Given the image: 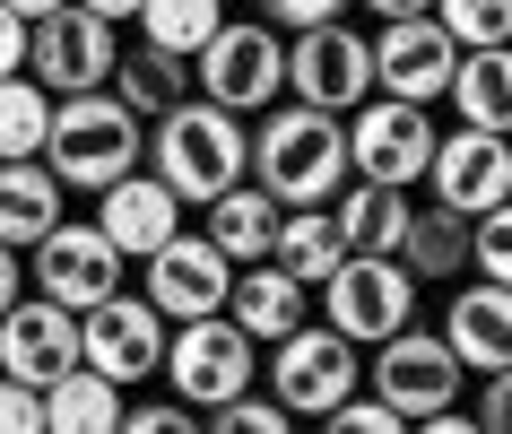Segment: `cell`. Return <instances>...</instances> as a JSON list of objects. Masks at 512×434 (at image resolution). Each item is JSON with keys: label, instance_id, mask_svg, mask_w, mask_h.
I'll list each match as a JSON object with an SVG mask.
<instances>
[{"label": "cell", "instance_id": "1", "mask_svg": "<svg viewBox=\"0 0 512 434\" xmlns=\"http://www.w3.org/2000/svg\"><path fill=\"white\" fill-rule=\"evenodd\" d=\"M148 174H157L183 209L217 200L226 183H243V174H252V131H243V113L209 105V96H183L174 113H157V122H148Z\"/></svg>", "mask_w": 512, "mask_h": 434}, {"label": "cell", "instance_id": "2", "mask_svg": "<svg viewBox=\"0 0 512 434\" xmlns=\"http://www.w3.org/2000/svg\"><path fill=\"white\" fill-rule=\"evenodd\" d=\"M261 131H252V183L287 200V209H313L330 191L348 183V122L322 105H296V96H278L270 113H252Z\"/></svg>", "mask_w": 512, "mask_h": 434}, {"label": "cell", "instance_id": "3", "mask_svg": "<svg viewBox=\"0 0 512 434\" xmlns=\"http://www.w3.org/2000/svg\"><path fill=\"white\" fill-rule=\"evenodd\" d=\"M148 157V122H139L113 87L87 96H53V131H44V165L61 174V191H105Z\"/></svg>", "mask_w": 512, "mask_h": 434}, {"label": "cell", "instance_id": "4", "mask_svg": "<svg viewBox=\"0 0 512 434\" xmlns=\"http://www.w3.org/2000/svg\"><path fill=\"white\" fill-rule=\"evenodd\" d=\"M191 87L226 113H270L287 96V35L270 18H217V35L191 53Z\"/></svg>", "mask_w": 512, "mask_h": 434}, {"label": "cell", "instance_id": "5", "mask_svg": "<svg viewBox=\"0 0 512 434\" xmlns=\"http://www.w3.org/2000/svg\"><path fill=\"white\" fill-rule=\"evenodd\" d=\"M165 382H174V400H191L209 417L217 400H235L261 382V339L235 322V313H191V322H165Z\"/></svg>", "mask_w": 512, "mask_h": 434}, {"label": "cell", "instance_id": "6", "mask_svg": "<svg viewBox=\"0 0 512 434\" xmlns=\"http://www.w3.org/2000/svg\"><path fill=\"white\" fill-rule=\"evenodd\" d=\"M365 382H374V400L400 408L408 426H426V417L460 408V382H469V365L452 356V339H443V330L400 322L391 339H374V365H365Z\"/></svg>", "mask_w": 512, "mask_h": 434}, {"label": "cell", "instance_id": "7", "mask_svg": "<svg viewBox=\"0 0 512 434\" xmlns=\"http://www.w3.org/2000/svg\"><path fill=\"white\" fill-rule=\"evenodd\" d=\"M270 400L287 408V417H330V408L348 400L356 382H365V356H356V339H339L330 322H296L287 339H270Z\"/></svg>", "mask_w": 512, "mask_h": 434}, {"label": "cell", "instance_id": "8", "mask_svg": "<svg viewBox=\"0 0 512 434\" xmlns=\"http://www.w3.org/2000/svg\"><path fill=\"white\" fill-rule=\"evenodd\" d=\"M313 296H322L330 330L356 339V348H374V339H391L400 322H417V278L400 270V252H348Z\"/></svg>", "mask_w": 512, "mask_h": 434}, {"label": "cell", "instance_id": "9", "mask_svg": "<svg viewBox=\"0 0 512 434\" xmlns=\"http://www.w3.org/2000/svg\"><path fill=\"white\" fill-rule=\"evenodd\" d=\"M339 122H348V174L391 183V191L426 183V157H434L426 105H408V96H382V87H374V96H365V105H348Z\"/></svg>", "mask_w": 512, "mask_h": 434}, {"label": "cell", "instance_id": "10", "mask_svg": "<svg viewBox=\"0 0 512 434\" xmlns=\"http://www.w3.org/2000/svg\"><path fill=\"white\" fill-rule=\"evenodd\" d=\"M113 53H122V35L113 18H96L87 0H61L27 27V79H44L53 96H87V87L113 79Z\"/></svg>", "mask_w": 512, "mask_h": 434}, {"label": "cell", "instance_id": "11", "mask_svg": "<svg viewBox=\"0 0 512 434\" xmlns=\"http://www.w3.org/2000/svg\"><path fill=\"white\" fill-rule=\"evenodd\" d=\"M287 96H296V105H322V113L365 105V96H374V44L356 27H339V18L296 27L287 35Z\"/></svg>", "mask_w": 512, "mask_h": 434}, {"label": "cell", "instance_id": "12", "mask_svg": "<svg viewBox=\"0 0 512 434\" xmlns=\"http://www.w3.org/2000/svg\"><path fill=\"white\" fill-rule=\"evenodd\" d=\"M27 278H35V296L87 313V304H105L113 287H122V252L105 244V226H96V217H87V226L53 217V226L27 244Z\"/></svg>", "mask_w": 512, "mask_h": 434}, {"label": "cell", "instance_id": "13", "mask_svg": "<svg viewBox=\"0 0 512 434\" xmlns=\"http://www.w3.org/2000/svg\"><path fill=\"white\" fill-rule=\"evenodd\" d=\"M79 365H96V374L122 382V391L148 382L165 365V313L148 296H122V287H113L105 304H87V313H79Z\"/></svg>", "mask_w": 512, "mask_h": 434}, {"label": "cell", "instance_id": "14", "mask_svg": "<svg viewBox=\"0 0 512 434\" xmlns=\"http://www.w3.org/2000/svg\"><path fill=\"white\" fill-rule=\"evenodd\" d=\"M139 296L157 304L165 322H191V313H226V287H235V261L209 244V235H191V226H174L157 252H139Z\"/></svg>", "mask_w": 512, "mask_h": 434}, {"label": "cell", "instance_id": "15", "mask_svg": "<svg viewBox=\"0 0 512 434\" xmlns=\"http://www.w3.org/2000/svg\"><path fill=\"white\" fill-rule=\"evenodd\" d=\"M426 183L443 209L478 217L495 200H512V131H478V122H460V131H434V157H426Z\"/></svg>", "mask_w": 512, "mask_h": 434}, {"label": "cell", "instance_id": "16", "mask_svg": "<svg viewBox=\"0 0 512 434\" xmlns=\"http://www.w3.org/2000/svg\"><path fill=\"white\" fill-rule=\"evenodd\" d=\"M365 44H374V87H382V96L434 105V96L452 87L460 44L443 35V18H434V9H417V18H382V35H365Z\"/></svg>", "mask_w": 512, "mask_h": 434}, {"label": "cell", "instance_id": "17", "mask_svg": "<svg viewBox=\"0 0 512 434\" xmlns=\"http://www.w3.org/2000/svg\"><path fill=\"white\" fill-rule=\"evenodd\" d=\"M79 365V313L70 304H53V296H18L9 313H0V374L9 382H44L53 374H70Z\"/></svg>", "mask_w": 512, "mask_h": 434}, {"label": "cell", "instance_id": "18", "mask_svg": "<svg viewBox=\"0 0 512 434\" xmlns=\"http://www.w3.org/2000/svg\"><path fill=\"white\" fill-rule=\"evenodd\" d=\"M96 226H105V244L122 252V261H139V252H157L174 226H183V200L157 183V174H122V183H105L96 191Z\"/></svg>", "mask_w": 512, "mask_h": 434}, {"label": "cell", "instance_id": "19", "mask_svg": "<svg viewBox=\"0 0 512 434\" xmlns=\"http://www.w3.org/2000/svg\"><path fill=\"white\" fill-rule=\"evenodd\" d=\"M443 339L469 374H495L512 365V287L504 278H469L452 304H443Z\"/></svg>", "mask_w": 512, "mask_h": 434}, {"label": "cell", "instance_id": "20", "mask_svg": "<svg viewBox=\"0 0 512 434\" xmlns=\"http://www.w3.org/2000/svg\"><path fill=\"white\" fill-rule=\"evenodd\" d=\"M304 304H313V287H304V278H287L270 252H261V261H243L235 287H226V313H235L261 348H270V339H287V330L304 322Z\"/></svg>", "mask_w": 512, "mask_h": 434}, {"label": "cell", "instance_id": "21", "mask_svg": "<svg viewBox=\"0 0 512 434\" xmlns=\"http://www.w3.org/2000/svg\"><path fill=\"white\" fill-rule=\"evenodd\" d=\"M400 270L417 287H443V278H469V217L443 209V200H408V226H400Z\"/></svg>", "mask_w": 512, "mask_h": 434}, {"label": "cell", "instance_id": "22", "mask_svg": "<svg viewBox=\"0 0 512 434\" xmlns=\"http://www.w3.org/2000/svg\"><path fill=\"white\" fill-rule=\"evenodd\" d=\"M105 87L139 113V122H157V113H174L183 96H200V87H191V53H165V44H148V35H139L131 53H113Z\"/></svg>", "mask_w": 512, "mask_h": 434}, {"label": "cell", "instance_id": "23", "mask_svg": "<svg viewBox=\"0 0 512 434\" xmlns=\"http://www.w3.org/2000/svg\"><path fill=\"white\" fill-rule=\"evenodd\" d=\"M278 209H287V200H270V191L252 183V174H243V183H226L217 191V200H200V217H209V226H200V235H209L217 252H226V261H261V252H270V235H278Z\"/></svg>", "mask_w": 512, "mask_h": 434}, {"label": "cell", "instance_id": "24", "mask_svg": "<svg viewBox=\"0 0 512 434\" xmlns=\"http://www.w3.org/2000/svg\"><path fill=\"white\" fill-rule=\"evenodd\" d=\"M330 226H339V244H348V252H400L408 191H391V183H365V174H348V183L330 191Z\"/></svg>", "mask_w": 512, "mask_h": 434}, {"label": "cell", "instance_id": "25", "mask_svg": "<svg viewBox=\"0 0 512 434\" xmlns=\"http://www.w3.org/2000/svg\"><path fill=\"white\" fill-rule=\"evenodd\" d=\"M460 105V122H478V131H512V44H469L452 61V87H443Z\"/></svg>", "mask_w": 512, "mask_h": 434}, {"label": "cell", "instance_id": "26", "mask_svg": "<svg viewBox=\"0 0 512 434\" xmlns=\"http://www.w3.org/2000/svg\"><path fill=\"white\" fill-rule=\"evenodd\" d=\"M53 217H61V174L44 157H0V244L27 252Z\"/></svg>", "mask_w": 512, "mask_h": 434}, {"label": "cell", "instance_id": "27", "mask_svg": "<svg viewBox=\"0 0 512 434\" xmlns=\"http://www.w3.org/2000/svg\"><path fill=\"white\" fill-rule=\"evenodd\" d=\"M270 261L287 278H304V287H322L339 261H348V244H339V226H330V200H313V209H278V235H270Z\"/></svg>", "mask_w": 512, "mask_h": 434}, {"label": "cell", "instance_id": "28", "mask_svg": "<svg viewBox=\"0 0 512 434\" xmlns=\"http://www.w3.org/2000/svg\"><path fill=\"white\" fill-rule=\"evenodd\" d=\"M44 426H53V434H113V426H122V382H105L96 365L53 374V382H44Z\"/></svg>", "mask_w": 512, "mask_h": 434}, {"label": "cell", "instance_id": "29", "mask_svg": "<svg viewBox=\"0 0 512 434\" xmlns=\"http://www.w3.org/2000/svg\"><path fill=\"white\" fill-rule=\"evenodd\" d=\"M44 131H53V87L9 70L0 79V157H44Z\"/></svg>", "mask_w": 512, "mask_h": 434}, {"label": "cell", "instance_id": "30", "mask_svg": "<svg viewBox=\"0 0 512 434\" xmlns=\"http://www.w3.org/2000/svg\"><path fill=\"white\" fill-rule=\"evenodd\" d=\"M226 18V0H139V35L165 44V53H200Z\"/></svg>", "mask_w": 512, "mask_h": 434}, {"label": "cell", "instance_id": "31", "mask_svg": "<svg viewBox=\"0 0 512 434\" xmlns=\"http://www.w3.org/2000/svg\"><path fill=\"white\" fill-rule=\"evenodd\" d=\"M434 18L460 53L469 44H512V0H434Z\"/></svg>", "mask_w": 512, "mask_h": 434}, {"label": "cell", "instance_id": "32", "mask_svg": "<svg viewBox=\"0 0 512 434\" xmlns=\"http://www.w3.org/2000/svg\"><path fill=\"white\" fill-rule=\"evenodd\" d=\"M469 270L512 287V200H495V209L469 217Z\"/></svg>", "mask_w": 512, "mask_h": 434}, {"label": "cell", "instance_id": "33", "mask_svg": "<svg viewBox=\"0 0 512 434\" xmlns=\"http://www.w3.org/2000/svg\"><path fill=\"white\" fill-rule=\"evenodd\" d=\"M322 426H348V434H400L408 417H400V408H391V400H365V391H348V400L330 408Z\"/></svg>", "mask_w": 512, "mask_h": 434}, {"label": "cell", "instance_id": "34", "mask_svg": "<svg viewBox=\"0 0 512 434\" xmlns=\"http://www.w3.org/2000/svg\"><path fill=\"white\" fill-rule=\"evenodd\" d=\"M122 434H200V408H191V400H148V408H122Z\"/></svg>", "mask_w": 512, "mask_h": 434}, {"label": "cell", "instance_id": "35", "mask_svg": "<svg viewBox=\"0 0 512 434\" xmlns=\"http://www.w3.org/2000/svg\"><path fill=\"white\" fill-rule=\"evenodd\" d=\"M0 434H44V391L0 374Z\"/></svg>", "mask_w": 512, "mask_h": 434}, {"label": "cell", "instance_id": "36", "mask_svg": "<svg viewBox=\"0 0 512 434\" xmlns=\"http://www.w3.org/2000/svg\"><path fill=\"white\" fill-rule=\"evenodd\" d=\"M339 9H348V0H261V18H270V27H322V18H339Z\"/></svg>", "mask_w": 512, "mask_h": 434}, {"label": "cell", "instance_id": "37", "mask_svg": "<svg viewBox=\"0 0 512 434\" xmlns=\"http://www.w3.org/2000/svg\"><path fill=\"white\" fill-rule=\"evenodd\" d=\"M478 426H486V434H512V365H495V374H486V391H478Z\"/></svg>", "mask_w": 512, "mask_h": 434}, {"label": "cell", "instance_id": "38", "mask_svg": "<svg viewBox=\"0 0 512 434\" xmlns=\"http://www.w3.org/2000/svg\"><path fill=\"white\" fill-rule=\"evenodd\" d=\"M9 70H27V18L0 0V79H9Z\"/></svg>", "mask_w": 512, "mask_h": 434}, {"label": "cell", "instance_id": "39", "mask_svg": "<svg viewBox=\"0 0 512 434\" xmlns=\"http://www.w3.org/2000/svg\"><path fill=\"white\" fill-rule=\"evenodd\" d=\"M18 296H27V252H18V244H0V313H9Z\"/></svg>", "mask_w": 512, "mask_h": 434}, {"label": "cell", "instance_id": "40", "mask_svg": "<svg viewBox=\"0 0 512 434\" xmlns=\"http://www.w3.org/2000/svg\"><path fill=\"white\" fill-rule=\"evenodd\" d=\"M374 18H417V9H434V0H365Z\"/></svg>", "mask_w": 512, "mask_h": 434}, {"label": "cell", "instance_id": "41", "mask_svg": "<svg viewBox=\"0 0 512 434\" xmlns=\"http://www.w3.org/2000/svg\"><path fill=\"white\" fill-rule=\"evenodd\" d=\"M96 18H139V0H87Z\"/></svg>", "mask_w": 512, "mask_h": 434}, {"label": "cell", "instance_id": "42", "mask_svg": "<svg viewBox=\"0 0 512 434\" xmlns=\"http://www.w3.org/2000/svg\"><path fill=\"white\" fill-rule=\"evenodd\" d=\"M9 9H18V18L35 27V18H44V9H61V0H9Z\"/></svg>", "mask_w": 512, "mask_h": 434}]
</instances>
